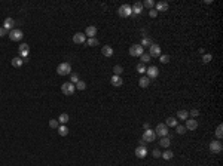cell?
Returning a JSON list of instances; mask_svg holds the SVG:
<instances>
[{
  "label": "cell",
  "mask_w": 223,
  "mask_h": 166,
  "mask_svg": "<svg viewBox=\"0 0 223 166\" xmlns=\"http://www.w3.org/2000/svg\"><path fill=\"white\" fill-rule=\"evenodd\" d=\"M211 59H213V55H211V53H205V55L202 56V62H204V64H208Z\"/></svg>",
  "instance_id": "obj_32"
},
{
  "label": "cell",
  "mask_w": 223,
  "mask_h": 166,
  "mask_svg": "<svg viewBox=\"0 0 223 166\" xmlns=\"http://www.w3.org/2000/svg\"><path fill=\"white\" fill-rule=\"evenodd\" d=\"M140 44H141L143 47H146V46H150V44H152V40H150L149 37H144V39L141 40V43H140Z\"/></svg>",
  "instance_id": "obj_36"
},
{
  "label": "cell",
  "mask_w": 223,
  "mask_h": 166,
  "mask_svg": "<svg viewBox=\"0 0 223 166\" xmlns=\"http://www.w3.org/2000/svg\"><path fill=\"white\" fill-rule=\"evenodd\" d=\"M155 138H156L155 130H153V129H146V132L143 133V139H141V142H143V141H144V142H153Z\"/></svg>",
  "instance_id": "obj_5"
},
{
  "label": "cell",
  "mask_w": 223,
  "mask_h": 166,
  "mask_svg": "<svg viewBox=\"0 0 223 166\" xmlns=\"http://www.w3.org/2000/svg\"><path fill=\"white\" fill-rule=\"evenodd\" d=\"M78 82H79V76H78L76 73H72V74H70V83L76 84Z\"/></svg>",
  "instance_id": "obj_33"
},
{
  "label": "cell",
  "mask_w": 223,
  "mask_h": 166,
  "mask_svg": "<svg viewBox=\"0 0 223 166\" xmlns=\"http://www.w3.org/2000/svg\"><path fill=\"white\" fill-rule=\"evenodd\" d=\"M146 73H147V77H149V79H156V77L159 76V70H158V67H155V65L149 67V68L146 70Z\"/></svg>",
  "instance_id": "obj_11"
},
{
  "label": "cell",
  "mask_w": 223,
  "mask_h": 166,
  "mask_svg": "<svg viewBox=\"0 0 223 166\" xmlns=\"http://www.w3.org/2000/svg\"><path fill=\"white\" fill-rule=\"evenodd\" d=\"M57 73L60 76H67V74H72V65L69 62H61L58 64L57 67Z\"/></svg>",
  "instance_id": "obj_1"
},
{
  "label": "cell",
  "mask_w": 223,
  "mask_h": 166,
  "mask_svg": "<svg viewBox=\"0 0 223 166\" xmlns=\"http://www.w3.org/2000/svg\"><path fill=\"white\" fill-rule=\"evenodd\" d=\"M144 53V47L141 44H133L130 47V55L131 56H141Z\"/></svg>",
  "instance_id": "obj_6"
},
{
  "label": "cell",
  "mask_w": 223,
  "mask_h": 166,
  "mask_svg": "<svg viewBox=\"0 0 223 166\" xmlns=\"http://www.w3.org/2000/svg\"><path fill=\"white\" fill-rule=\"evenodd\" d=\"M110 82H112V84H113V86H116V87H119V86H122V83H124V80L121 79V76H113V77L110 79Z\"/></svg>",
  "instance_id": "obj_21"
},
{
  "label": "cell",
  "mask_w": 223,
  "mask_h": 166,
  "mask_svg": "<svg viewBox=\"0 0 223 166\" xmlns=\"http://www.w3.org/2000/svg\"><path fill=\"white\" fill-rule=\"evenodd\" d=\"M49 126H51L52 129H58L60 123H58V120H57V119H52V120H49Z\"/></svg>",
  "instance_id": "obj_37"
},
{
  "label": "cell",
  "mask_w": 223,
  "mask_h": 166,
  "mask_svg": "<svg viewBox=\"0 0 223 166\" xmlns=\"http://www.w3.org/2000/svg\"><path fill=\"white\" fill-rule=\"evenodd\" d=\"M143 6H146V7L152 9V7L155 6V1H153V0H144V1H143Z\"/></svg>",
  "instance_id": "obj_34"
},
{
  "label": "cell",
  "mask_w": 223,
  "mask_h": 166,
  "mask_svg": "<svg viewBox=\"0 0 223 166\" xmlns=\"http://www.w3.org/2000/svg\"><path fill=\"white\" fill-rule=\"evenodd\" d=\"M216 136H217L219 139L223 136V124H219V126H217V129H216Z\"/></svg>",
  "instance_id": "obj_31"
},
{
  "label": "cell",
  "mask_w": 223,
  "mask_h": 166,
  "mask_svg": "<svg viewBox=\"0 0 223 166\" xmlns=\"http://www.w3.org/2000/svg\"><path fill=\"white\" fill-rule=\"evenodd\" d=\"M222 150H223V145L220 141H211L210 142V151L211 153L219 154V153H222Z\"/></svg>",
  "instance_id": "obj_7"
},
{
  "label": "cell",
  "mask_w": 223,
  "mask_h": 166,
  "mask_svg": "<svg viewBox=\"0 0 223 166\" xmlns=\"http://www.w3.org/2000/svg\"><path fill=\"white\" fill-rule=\"evenodd\" d=\"M170 144H171V142H170V138H168V136H162V138H161V141H159V145H161V147H164V148H168V147H170Z\"/></svg>",
  "instance_id": "obj_25"
},
{
  "label": "cell",
  "mask_w": 223,
  "mask_h": 166,
  "mask_svg": "<svg viewBox=\"0 0 223 166\" xmlns=\"http://www.w3.org/2000/svg\"><path fill=\"white\" fill-rule=\"evenodd\" d=\"M88 46H97L98 44V40H97V37H92V39H88Z\"/></svg>",
  "instance_id": "obj_39"
},
{
  "label": "cell",
  "mask_w": 223,
  "mask_h": 166,
  "mask_svg": "<svg viewBox=\"0 0 223 166\" xmlns=\"http://www.w3.org/2000/svg\"><path fill=\"white\" fill-rule=\"evenodd\" d=\"M146 70H147V68L144 67V64H138V65H137V71H138L140 74H144Z\"/></svg>",
  "instance_id": "obj_38"
},
{
  "label": "cell",
  "mask_w": 223,
  "mask_h": 166,
  "mask_svg": "<svg viewBox=\"0 0 223 166\" xmlns=\"http://www.w3.org/2000/svg\"><path fill=\"white\" fill-rule=\"evenodd\" d=\"M10 64H12L15 68H19V67L24 64V59L19 58V56H16V58H12V59H10Z\"/></svg>",
  "instance_id": "obj_20"
},
{
  "label": "cell",
  "mask_w": 223,
  "mask_h": 166,
  "mask_svg": "<svg viewBox=\"0 0 223 166\" xmlns=\"http://www.w3.org/2000/svg\"><path fill=\"white\" fill-rule=\"evenodd\" d=\"M159 61H161L162 64H167V62L170 61V56H168V55H161V59H159Z\"/></svg>",
  "instance_id": "obj_40"
},
{
  "label": "cell",
  "mask_w": 223,
  "mask_h": 166,
  "mask_svg": "<svg viewBox=\"0 0 223 166\" xmlns=\"http://www.w3.org/2000/svg\"><path fill=\"white\" fill-rule=\"evenodd\" d=\"M176 130H177V133L183 135V133L186 132V127H184V126H176Z\"/></svg>",
  "instance_id": "obj_41"
},
{
  "label": "cell",
  "mask_w": 223,
  "mask_h": 166,
  "mask_svg": "<svg viewBox=\"0 0 223 166\" xmlns=\"http://www.w3.org/2000/svg\"><path fill=\"white\" fill-rule=\"evenodd\" d=\"M13 25H15V21H13L12 18H6L4 22H3V28H4L6 31H12V30H13Z\"/></svg>",
  "instance_id": "obj_13"
},
{
  "label": "cell",
  "mask_w": 223,
  "mask_h": 166,
  "mask_svg": "<svg viewBox=\"0 0 223 166\" xmlns=\"http://www.w3.org/2000/svg\"><path fill=\"white\" fill-rule=\"evenodd\" d=\"M168 10V3L167 1H158L156 3V12H167Z\"/></svg>",
  "instance_id": "obj_18"
},
{
  "label": "cell",
  "mask_w": 223,
  "mask_h": 166,
  "mask_svg": "<svg viewBox=\"0 0 223 166\" xmlns=\"http://www.w3.org/2000/svg\"><path fill=\"white\" fill-rule=\"evenodd\" d=\"M190 116H192V117H198V116H199V110H196V108L190 110Z\"/></svg>",
  "instance_id": "obj_43"
},
{
  "label": "cell",
  "mask_w": 223,
  "mask_h": 166,
  "mask_svg": "<svg viewBox=\"0 0 223 166\" xmlns=\"http://www.w3.org/2000/svg\"><path fill=\"white\" fill-rule=\"evenodd\" d=\"M186 129H189V130H195L196 127H198V122L195 120V119H187L186 120V126H184Z\"/></svg>",
  "instance_id": "obj_16"
},
{
  "label": "cell",
  "mask_w": 223,
  "mask_h": 166,
  "mask_svg": "<svg viewBox=\"0 0 223 166\" xmlns=\"http://www.w3.org/2000/svg\"><path fill=\"white\" fill-rule=\"evenodd\" d=\"M149 55H150V58L152 56H161V47H159V44L152 43L150 44V49H149Z\"/></svg>",
  "instance_id": "obj_10"
},
{
  "label": "cell",
  "mask_w": 223,
  "mask_h": 166,
  "mask_svg": "<svg viewBox=\"0 0 223 166\" xmlns=\"http://www.w3.org/2000/svg\"><path fill=\"white\" fill-rule=\"evenodd\" d=\"M138 84H140V87H147L150 84V79L146 76H141V79L138 80Z\"/></svg>",
  "instance_id": "obj_22"
},
{
  "label": "cell",
  "mask_w": 223,
  "mask_h": 166,
  "mask_svg": "<svg viewBox=\"0 0 223 166\" xmlns=\"http://www.w3.org/2000/svg\"><path fill=\"white\" fill-rule=\"evenodd\" d=\"M140 58H141V64H146V62L150 61V55H149V53H143Z\"/></svg>",
  "instance_id": "obj_35"
},
{
  "label": "cell",
  "mask_w": 223,
  "mask_h": 166,
  "mask_svg": "<svg viewBox=\"0 0 223 166\" xmlns=\"http://www.w3.org/2000/svg\"><path fill=\"white\" fill-rule=\"evenodd\" d=\"M131 13H133V9H131L130 4H122L118 9V15L122 16V18H128V16H131Z\"/></svg>",
  "instance_id": "obj_2"
},
{
  "label": "cell",
  "mask_w": 223,
  "mask_h": 166,
  "mask_svg": "<svg viewBox=\"0 0 223 166\" xmlns=\"http://www.w3.org/2000/svg\"><path fill=\"white\" fill-rule=\"evenodd\" d=\"M28 50H30L28 44H27V43H21V44H19V47H18V53H19V58L25 59V58L28 56Z\"/></svg>",
  "instance_id": "obj_9"
},
{
  "label": "cell",
  "mask_w": 223,
  "mask_h": 166,
  "mask_svg": "<svg viewBox=\"0 0 223 166\" xmlns=\"http://www.w3.org/2000/svg\"><path fill=\"white\" fill-rule=\"evenodd\" d=\"M161 157H164L165 160H171V159L174 157V153H173L171 150H165V151L161 154Z\"/></svg>",
  "instance_id": "obj_26"
},
{
  "label": "cell",
  "mask_w": 223,
  "mask_h": 166,
  "mask_svg": "<svg viewBox=\"0 0 223 166\" xmlns=\"http://www.w3.org/2000/svg\"><path fill=\"white\" fill-rule=\"evenodd\" d=\"M69 120H70V116H69L67 113H63V114H60V117H58V123L60 124H66Z\"/></svg>",
  "instance_id": "obj_23"
},
{
  "label": "cell",
  "mask_w": 223,
  "mask_h": 166,
  "mask_svg": "<svg viewBox=\"0 0 223 166\" xmlns=\"http://www.w3.org/2000/svg\"><path fill=\"white\" fill-rule=\"evenodd\" d=\"M101 53L104 55V56H107V58H110L112 55H113V47L112 46H104V47H101Z\"/></svg>",
  "instance_id": "obj_19"
},
{
  "label": "cell",
  "mask_w": 223,
  "mask_h": 166,
  "mask_svg": "<svg viewBox=\"0 0 223 166\" xmlns=\"http://www.w3.org/2000/svg\"><path fill=\"white\" fill-rule=\"evenodd\" d=\"M165 124H167L168 127H176V126H177V119H176V117H168Z\"/></svg>",
  "instance_id": "obj_28"
},
{
  "label": "cell",
  "mask_w": 223,
  "mask_h": 166,
  "mask_svg": "<svg viewBox=\"0 0 223 166\" xmlns=\"http://www.w3.org/2000/svg\"><path fill=\"white\" fill-rule=\"evenodd\" d=\"M87 40V36L84 34V33H76L75 36H73V42L76 43V44H82V43H85Z\"/></svg>",
  "instance_id": "obj_14"
},
{
  "label": "cell",
  "mask_w": 223,
  "mask_h": 166,
  "mask_svg": "<svg viewBox=\"0 0 223 166\" xmlns=\"http://www.w3.org/2000/svg\"><path fill=\"white\" fill-rule=\"evenodd\" d=\"M57 130H58V133H60L61 136H66V135H69V127H67L66 124H60Z\"/></svg>",
  "instance_id": "obj_24"
},
{
  "label": "cell",
  "mask_w": 223,
  "mask_h": 166,
  "mask_svg": "<svg viewBox=\"0 0 223 166\" xmlns=\"http://www.w3.org/2000/svg\"><path fill=\"white\" fill-rule=\"evenodd\" d=\"M75 87H76L78 90H84V89L87 87V83H85V82H82V80H79V82H78L76 84H75Z\"/></svg>",
  "instance_id": "obj_30"
},
{
  "label": "cell",
  "mask_w": 223,
  "mask_h": 166,
  "mask_svg": "<svg viewBox=\"0 0 223 166\" xmlns=\"http://www.w3.org/2000/svg\"><path fill=\"white\" fill-rule=\"evenodd\" d=\"M75 90H76V87H75L73 83L67 82V83H63V84H61V92H63L64 95H73Z\"/></svg>",
  "instance_id": "obj_4"
},
{
  "label": "cell",
  "mask_w": 223,
  "mask_h": 166,
  "mask_svg": "<svg viewBox=\"0 0 223 166\" xmlns=\"http://www.w3.org/2000/svg\"><path fill=\"white\" fill-rule=\"evenodd\" d=\"M131 9H133V13H134V15H138V13H141V12H143V3H141V1H135L133 6H131Z\"/></svg>",
  "instance_id": "obj_15"
},
{
  "label": "cell",
  "mask_w": 223,
  "mask_h": 166,
  "mask_svg": "<svg viewBox=\"0 0 223 166\" xmlns=\"http://www.w3.org/2000/svg\"><path fill=\"white\" fill-rule=\"evenodd\" d=\"M177 117L180 120H187V117H189V111H186V110H180L177 113Z\"/></svg>",
  "instance_id": "obj_27"
},
{
  "label": "cell",
  "mask_w": 223,
  "mask_h": 166,
  "mask_svg": "<svg viewBox=\"0 0 223 166\" xmlns=\"http://www.w3.org/2000/svg\"><path fill=\"white\" fill-rule=\"evenodd\" d=\"M95 34H97V27H94V25L87 27V30H85V36H88L89 39H92V37H95Z\"/></svg>",
  "instance_id": "obj_17"
},
{
  "label": "cell",
  "mask_w": 223,
  "mask_h": 166,
  "mask_svg": "<svg viewBox=\"0 0 223 166\" xmlns=\"http://www.w3.org/2000/svg\"><path fill=\"white\" fill-rule=\"evenodd\" d=\"M6 33H7V31H6V30H4L3 27H0V37H3V36H6Z\"/></svg>",
  "instance_id": "obj_45"
},
{
  "label": "cell",
  "mask_w": 223,
  "mask_h": 166,
  "mask_svg": "<svg viewBox=\"0 0 223 166\" xmlns=\"http://www.w3.org/2000/svg\"><path fill=\"white\" fill-rule=\"evenodd\" d=\"M155 133L159 135V136H167L168 135V126L165 123H159L155 129Z\"/></svg>",
  "instance_id": "obj_8"
},
{
  "label": "cell",
  "mask_w": 223,
  "mask_h": 166,
  "mask_svg": "<svg viewBox=\"0 0 223 166\" xmlns=\"http://www.w3.org/2000/svg\"><path fill=\"white\" fill-rule=\"evenodd\" d=\"M22 37H24V33L18 28H13L12 31H9V39L12 42H21Z\"/></svg>",
  "instance_id": "obj_3"
},
{
  "label": "cell",
  "mask_w": 223,
  "mask_h": 166,
  "mask_svg": "<svg viewBox=\"0 0 223 166\" xmlns=\"http://www.w3.org/2000/svg\"><path fill=\"white\" fill-rule=\"evenodd\" d=\"M113 73H115V76H121V74L124 73L122 65H115V67H113Z\"/></svg>",
  "instance_id": "obj_29"
},
{
  "label": "cell",
  "mask_w": 223,
  "mask_h": 166,
  "mask_svg": "<svg viewBox=\"0 0 223 166\" xmlns=\"http://www.w3.org/2000/svg\"><path fill=\"white\" fill-rule=\"evenodd\" d=\"M161 154H162V153H161L158 148H155V150H153V157H161Z\"/></svg>",
  "instance_id": "obj_44"
},
{
  "label": "cell",
  "mask_w": 223,
  "mask_h": 166,
  "mask_svg": "<svg viewBox=\"0 0 223 166\" xmlns=\"http://www.w3.org/2000/svg\"><path fill=\"white\" fill-rule=\"evenodd\" d=\"M156 15H158L156 9H150V10H149V16H150V18H156Z\"/></svg>",
  "instance_id": "obj_42"
},
{
  "label": "cell",
  "mask_w": 223,
  "mask_h": 166,
  "mask_svg": "<svg viewBox=\"0 0 223 166\" xmlns=\"http://www.w3.org/2000/svg\"><path fill=\"white\" fill-rule=\"evenodd\" d=\"M135 156H137L138 159H144V157L147 156V148L143 147V145L137 147V148H135Z\"/></svg>",
  "instance_id": "obj_12"
}]
</instances>
